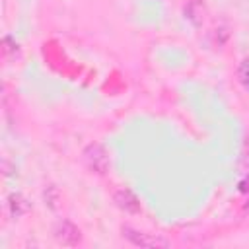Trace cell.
I'll return each instance as SVG.
<instances>
[{
	"label": "cell",
	"mask_w": 249,
	"mask_h": 249,
	"mask_svg": "<svg viewBox=\"0 0 249 249\" xmlns=\"http://www.w3.org/2000/svg\"><path fill=\"white\" fill-rule=\"evenodd\" d=\"M82 158H84V163L88 165V169H91L93 173L105 175L109 171V156L101 144H97V142L88 144Z\"/></svg>",
	"instance_id": "1"
},
{
	"label": "cell",
	"mask_w": 249,
	"mask_h": 249,
	"mask_svg": "<svg viewBox=\"0 0 249 249\" xmlns=\"http://www.w3.org/2000/svg\"><path fill=\"white\" fill-rule=\"evenodd\" d=\"M54 239L60 243V245H66V247H74L82 241V231L78 226H74L70 220H60L56 222L54 226Z\"/></svg>",
	"instance_id": "3"
},
{
	"label": "cell",
	"mask_w": 249,
	"mask_h": 249,
	"mask_svg": "<svg viewBox=\"0 0 249 249\" xmlns=\"http://www.w3.org/2000/svg\"><path fill=\"white\" fill-rule=\"evenodd\" d=\"M113 200L121 210L128 212V214H138L140 212V200L136 198V195L130 189H117L115 195H113Z\"/></svg>",
	"instance_id": "4"
},
{
	"label": "cell",
	"mask_w": 249,
	"mask_h": 249,
	"mask_svg": "<svg viewBox=\"0 0 249 249\" xmlns=\"http://www.w3.org/2000/svg\"><path fill=\"white\" fill-rule=\"evenodd\" d=\"M8 210H10V214L14 218H19V216H23V214L29 212V202L19 193H14V195L8 196Z\"/></svg>",
	"instance_id": "5"
},
{
	"label": "cell",
	"mask_w": 249,
	"mask_h": 249,
	"mask_svg": "<svg viewBox=\"0 0 249 249\" xmlns=\"http://www.w3.org/2000/svg\"><path fill=\"white\" fill-rule=\"evenodd\" d=\"M243 156L249 160V132H247V136H245V140H243Z\"/></svg>",
	"instance_id": "9"
},
{
	"label": "cell",
	"mask_w": 249,
	"mask_h": 249,
	"mask_svg": "<svg viewBox=\"0 0 249 249\" xmlns=\"http://www.w3.org/2000/svg\"><path fill=\"white\" fill-rule=\"evenodd\" d=\"M239 78H241L243 86L249 89V58H245V60H243V64H241V70H239Z\"/></svg>",
	"instance_id": "8"
},
{
	"label": "cell",
	"mask_w": 249,
	"mask_h": 249,
	"mask_svg": "<svg viewBox=\"0 0 249 249\" xmlns=\"http://www.w3.org/2000/svg\"><path fill=\"white\" fill-rule=\"evenodd\" d=\"M245 210H247V212H249V200H247V204H245Z\"/></svg>",
	"instance_id": "11"
},
{
	"label": "cell",
	"mask_w": 249,
	"mask_h": 249,
	"mask_svg": "<svg viewBox=\"0 0 249 249\" xmlns=\"http://www.w3.org/2000/svg\"><path fill=\"white\" fill-rule=\"evenodd\" d=\"M43 198H45V204L51 208V210H56L58 204H60V191L56 185H49L43 193Z\"/></svg>",
	"instance_id": "6"
},
{
	"label": "cell",
	"mask_w": 249,
	"mask_h": 249,
	"mask_svg": "<svg viewBox=\"0 0 249 249\" xmlns=\"http://www.w3.org/2000/svg\"><path fill=\"white\" fill-rule=\"evenodd\" d=\"M2 54L6 60H14L19 56V45L12 39V37H4L2 39Z\"/></svg>",
	"instance_id": "7"
},
{
	"label": "cell",
	"mask_w": 249,
	"mask_h": 249,
	"mask_svg": "<svg viewBox=\"0 0 249 249\" xmlns=\"http://www.w3.org/2000/svg\"><path fill=\"white\" fill-rule=\"evenodd\" d=\"M2 167H4V175H12V171H10L12 167H10V163H8V160H4V161H2Z\"/></svg>",
	"instance_id": "10"
},
{
	"label": "cell",
	"mask_w": 249,
	"mask_h": 249,
	"mask_svg": "<svg viewBox=\"0 0 249 249\" xmlns=\"http://www.w3.org/2000/svg\"><path fill=\"white\" fill-rule=\"evenodd\" d=\"M121 233H123L124 239H128L136 247H169V241L165 237L154 235V233H146V231L134 230L130 226H123Z\"/></svg>",
	"instance_id": "2"
}]
</instances>
